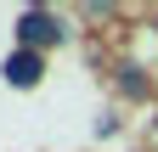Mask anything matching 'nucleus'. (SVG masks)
I'll return each instance as SVG.
<instances>
[{
  "instance_id": "1",
  "label": "nucleus",
  "mask_w": 158,
  "mask_h": 152,
  "mask_svg": "<svg viewBox=\"0 0 158 152\" xmlns=\"http://www.w3.org/2000/svg\"><path fill=\"white\" fill-rule=\"evenodd\" d=\"M17 34H23L28 45H45V40H62V23L45 17V11H23L17 17Z\"/></svg>"
},
{
  "instance_id": "2",
  "label": "nucleus",
  "mask_w": 158,
  "mask_h": 152,
  "mask_svg": "<svg viewBox=\"0 0 158 152\" xmlns=\"http://www.w3.org/2000/svg\"><path fill=\"white\" fill-rule=\"evenodd\" d=\"M6 79H11V85H34V79H40V56H34V51L6 56Z\"/></svg>"
}]
</instances>
